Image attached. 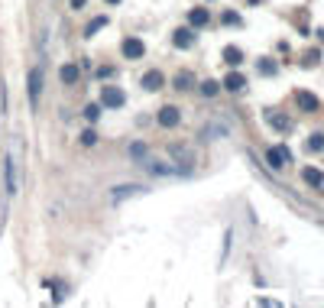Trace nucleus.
<instances>
[{"instance_id":"obj_14","label":"nucleus","mask_w":324,"mask_h":308,"mask_svg":"<svg viewBox=\"0 0 324 308\" xmlns=\"http://www.w3.org/2000/svg\"><path fill=\"white\" fill-rule=\"evenodd\" d=\"M4 172H7V191L16 195L20 185H16V159H13V156H7V159H4Z\"/></svg>"},{"instance_id":"obj_19","label":"nucleus","mask_w":324,"mask_h":308,"mask_svg":"<svg viewBox=\"0 0 324 308\" xmlns=\"http://www.w3.org/2000/svg\"><path fill=\"white\" fill-rule=\"evenodd\" d=\"M201 94H204V98H217V94H221V81H214V78L201 81Z\"/></svg>"},{"instance_id":"obj_1","label":"nucleus","mask_w":324,"mask_h":308,"mask_svg":"<svg viewBox=\"0 0 324 308\" xmlns=\"http://www.w3.org/2000/svg\"><path fill=\"white\" fill-rule=\"evenodd\" d=\"M42 75H46V68H42V65H33L30 75H26V98H30V107L33 110L39 107V98H42Z\"/></svg>"},{"instance_id":"obj_9","label":"nucleus","mask_w":324,"mask_h":308,"mask_svg":"<svg viewBox=\"0 0 324 308\" xmlns=\"http://www.w3.org/2000/svg\"><path fill=\"white\" fill-rule=\"evenodd\" d=\"M58 81L62 85H78L81 81V65H78V62H65V65L58 68Z\"/></svg>"},{"instance_id":"obj_11","label":"nucleus","mask_w":324,"mask_h":308,"mask_svg":"<svg viewBox=\"0 0 324 308\" xmlns=\"http://www.w3.org/2000/svg\"><path fill=\"white\" fill-rule=\"evenodd\" d=\"M302 182L308 185V188H324V169L305 165V169H302Z\"/></svg>"},{"instance_id":"obj_8","label":"nucleus","mask_w":324,"mask_h":308,"mask_svg":"<svg viewBox=\"0 0 324 308\" xmlns=\"http://www.w3.org/2000/svg\"><path fill=\"white\" fill-rule=\"evenodd\" d=\"M172 46L175 49H191L195 46V30H191V26H179V30L172 33Z\"/></svg>"},{"instance_id":"obj_16","label":"nucleus","mask_w":324,"mask_h":308,"mask_svg":"<svg viewBox=\"0 0 324 308\" xmlns=\"http://www.w3.org/2000/svg\"><path fill=\"white\" fill-rule=\"evenodd\" d=\"M224 62H227L230 68L243 65V49H237V46H224Z\"/></svg>"},{"instance_id":"obj_6","label":"nucleus","mask_w":324,"mask_h":308,"mask_svg":"<svg viewBox=\"0 0 324 308\" xmlns=\"http://www.w3.org/2000/svg\"><path fill=\"white\" fill-rule=\"evenodd\" d=\"M262 117H266V123H269V127L276 130V133H288V130H292V120H288V114H279V110H266V114H262Z\"/></svg>"},{"instance_id":"obj_4","label":"nucleus","mask_w":324,"mask_h":308,"mask_svg":"<svg viewBox=\"0 0 324 308\" xmlns=\"http://www.w3.org/2000/svg\"><path fill=\"white\" fill-rule=\"evenodd\" d=\"M156 123H159L162 130H175L182 123V110L175 107V104H165V107H159V114H156Z\"/></svg>"},{"instance_id":"obj_7","label":"nucleus","mask_w":324,"mask_h":308,"mask_svg":"<svg viewBox=\"0 0 324 308\" xmlns=\"http://www.w3.org/2000/svg\"><path fill=\"white\" fill-rule=\"evenodd\" d=\"M139 85H143V91H162V88H165V75L159 72V68H150V72L139 78Z\"/></svg>"},{"instance_id":"obj_28","label":"nucleus","mask_w":324,"mask_h":308,"mask_svg":"<svg viewBox=\"0 0 324 308\" xmlns=\"http://www.w3.org/2000/svg\"><path fill=\"white\" fill-rule=\"evenodd\" d=\"M104 4H107V7H117V4H120V0H104Z\"/></svg>"},{"instance_id":"obj_10","label":"nucleus","mask_w":324,"mask_h":308,"mask_svg":"<svg viewBox=\"0 0 324 308\" xmlns=\"http://www.w3.org/2000/svg\"><path fill=\"white\" fill-rule=\"evenodd\" d=\"M295 104H299V110H305V114H314L321 107V101L314 98L311 91H295Z\"/></svg>"},{"instance_id":"obj_18","label":"nucleus","mask_w":324,"mask_h":308,"mask_svg":"<svg viewBox=\"0 0 324 308\" xmlns=\"http://www.w3.org/2000/svg\"><path fill=\"white\" fill-rule=\"evenodd\" d=\"M104 26H107V16H94V20L84 26V36H87V39L98 36V30H104Z\"/></svg>"},{"instance_id":"obj_13","label":"nucleus","mask_w":324,"mask_h":308,"mask_svg":"<svg viewBox=\"0 0 324 308\" xmlns=\"http://www.w3.org/2000/svg\"><path fill=\"white\" fill-rule=\"evenodd\" d=\"M221 88H224V91H230V94H240L243 88H247V78H243L240 72H230V75L221 81Z\"/></svg>"},{"instance_id":"obj_12","label":"nucleus","mask_w":324,"mask_h":308,"mask_svg":"<svg viewBox=\"0 0 324 308\" xmlns=\"http://www.w3.org/2000/svg\"><path fill=\"white\" fill-rule=\"evenodd\" d=\"M211 23V10L208 7H195V10L188 13V26L191 30H201V26H208Z\"/></svg>"},{"instance_id":"obj_15","label":"nucleus","mask_w":324,"mask_h":308,"mask_svg":"<svg viewBox=\"0 0 324 308\" xmlns=\"http://www.w3.org/2000/svg\"><path fill=\"white\" fill-rule=\"evenodd\" d=\"M172 88H175L179 94L191 91V88H195V75H191V72H179V75H175V81H172Z\"/></svg>"},{"instance_id":"obj_21","label":"nucleus","mask_w":324,"mask_h":308,"mask_svg":"<svg viewBox=\"0 0 324 308\" xmlns=\"http://www.w3.org/2000/svg\"><path fill=\"white\" fill-rule=\"evenodd\" d=\"M276 72H279L276 62H269V59H262V62H259V75H276Z\"/></svg>"},{"instance_id":"obj_17","label":"nucleus","mask_w":324,"mask_h":308,"mask_svg":"<svg viewBox=\"0 0 324 308\" xmlns=\"http://www.w3.org/2000/svg\"><path fill=\"white\" fill-rule=\"evenodd\" d=\"M305 146H308V153H324V130H314Z\"/></svg>"},{"instance_id":"obj_3","label":"nucleus","mask_w":324,"mask_h":308,"mask_svg":"<svg viewBox=\"0 0 324 308\" xmlns=\"http://www.w3.org/2000/svg\"><path fill=\"white\" fill-rule=\"evenodd\" d=\"M266 162H269V169H285V165L288 162H292V149H288V146H282V143H279V146H269L266 149Z\"/></svg>"},{"instance_id":"obj_24","label":"nucleus","mask_w":324,"mask_h":308,"mask_svg":"<svg viewBox=\"0 0 324 308\" xmlns=\"http://www.w3.org/2000/svg\"><path fill=\"white\" fill-rule=\"evenodd\" d=\"M130 156H133V159H143V156H146V146H143V143H133V146H130Z\"/></svg>"},{"instance_id":"obj_23","label":"nucleus","mask_w":324,"mask_h":308,"mask_svg":"<svg viewBox=\"0 0 324 308\" xmlns=\"http://www.w3.org/2000/svg\"><path fill=\"white\" fill-rule=\"evenodd\" d=\"M98 143V133H94V130H84L81 133V146H94Z\"/></svg>"},{"instance_id":"obj_25","label":"nucleus","mask_w":324,"mask_h":308,"mask_svg":"<svg viewBox=\"0 0 324 308\" xmlns=\"http://www.w3.org/2000/svg\"><path fill=\"white\" fill-rule=\"evenodd\" d=\"M224 23H227V26H233V23H237V26H240V13H233V10H227V13H224Z\"/></svg>"},{"instance_id":"obj_5","label":"nucleus","mask_w":324,"mask_h":308,"mask_svg":"<svg viewBox=\"0 0 324 308\" xmlns=\"http://www.w3.org/2000/svg\"><path fill=\"white\" fill-rule=\"evenodd\" d=\"M120 52H124V59L136 62V59H143V55H146V42H143V39H136V36H127L124 42H120Z\"/></svg>"},{"instance_id":"obj_22","label":"nucleus","mask_w":324,"mask_h":308,"mask_svg":"<svg viewBox=\"0 0 324 308\" xmlns=\"http://www.w3.org/2000/svg\"><path fill=\"white\" fill-rule=\"evenodd\" d=\"M84 117H87V120L94 123V120L101 117V104H87V107H84Z\"/></svg>"},{"instance_id":"obj_20","label":"nucleus","mask_w":324,"mask_h":308,"mask_svg":"<svg viewBox=\"0 0 324 308\" xmlns=\"http://www.w3.org/2000/svg\"><path fill=\"white\" fill-rule=\"evenodd\" d=\"M139 191H143L139 185H120V188L113 191V201H120V198H127V195H139Z\"/></svg>"},{"instance_id":"obj_2","label":"nucleus","mask_w":324,"mask_h":308,"mask_svg":"<svg viewBox=\"0 0 324 308\" xmlns=\"http://www.w3.org/2000/svg\"><path fill=\"white\" fill-rule=\"evenodd\" d=\"M127 104V94L120 91L117 85H104L101 88V107H107V110H120Z\"/></svg>"},{"instance_id":"obj_27","label":"nucleus","mask_w":324,"mask_h":308,"mask_svg":"<svg viewBox=\"0 0 324 308\" xmlns=\"http://www.w3.org/2000/svg\"><path fill=\"white\" fill-rule=\"evenodd\" d=\"M72 4V10H81V7H87V0H68Z\"/></svg>"},{"instance_id":"obj_26","label":"nucleus","mask_w":324,"mask_h":308,"mask_svg":"<svg viewBox=\"0 0 324 308\" xmlns=\"http://www.w3.org/2000/svg\"><path fill=\"white\" fill-rule=\"evenodd\" d=\"M110 75H113L110 65H101V68H98V78H110Z\"/></svg>"}]
</instances>
